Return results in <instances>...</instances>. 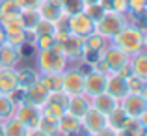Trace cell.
<instances>
[{"label":"cell","instance_id":"1","mask_svg":"<svg viewBox=\"0 0 147 136\" xmlns=\"http://www.w3.org/2000/svg\"><path fill=\"white\" fill-rule=\"evenodd\" d=\"M144 28H138V26H123L119 30V34H115L112 37L115 47L127 52L129 56H134L136 52L144 50V45H145V36H144Z\"/></svg>","mask_w":147,"mask_h":136},{"label":"cell","instance_id":"2","mask_svg":"<svg viewBox=\"0 0 147 136\" xmlns=\"http://www.w3.org/2000/svg\"><path fill=\"white\" fill-rule=\"evenodd\" d=\"M125 24H127L125 15L115 13V11L108 9V11H104V15L99 19L97 22H95L93 32L100 34V36L106 37V39H112V37H114L115 34H119V30H121Z\"/></svg>","mask_w":147,"mask_h":136},{"label":"cell","instance_id":"3","mask_svg":"<svg viewBox=\"0 0 147 136\" xmlns=\"http://www.w3.org/2000/svg\"><path fill=\"white\" fill-rule=\"evenodd\" d=\"M37 65L43 71V75H47V73H63L65 67H67V56L54 52L52 49H45L37 52Z\"/></svg>","mask_w":147,"mask_h":136},{"label":"cell","instance_id":"4","mask_svg":"<svg viewBox=\"0 0 147 136\" xmlns=\"http://www.w3.org/2000/svg\"><path fill=\"white\" fill-rule=\"evenodd\" d=\"M67 99L69 97L63 91H52L49 95L47 103L41 106V116L58 123V119L67 112Z\"/></svg>","mask_w":147,"mask_h":136},{"label":"cell","instance_id":"5","mask_svg":"<svg viewBox=\"0 0 147 136\" xmlns=\"http://www.w3.org/2000/svg\"><path fill=\"white\" fill-rule=\"evenodd\" d=\"M13 114H15V118H17L19 121H22L28 129H37V125H39V121H41V106L24 103V101L15 106Z\"/></svg>","mask_w":147,"mask_h":136},{"label":"cell","instance_id":"6","mask_svg":"<svg viewBox=\"0 0 147 136\" xmlns=\"http://www.w3.org/2000/svg\"><path fill=\"white\" fill-rule=\"evenodd\" d=\"M119 106L125 110V114L129 118H140L144 112H147V99L142 93H127L121 101H119Z\"/></svg>","mask_w":147,"mask_h":136},{"label":"cell","instance_id":"7","mask_svg":"<svg viewBox=\"0 0 147 136\" xmlns=\"http://www.w3.org/2000/svg\"><path fill=\"white\" fill-rule=\"evenodd\" d=\"M95 28V22L88 17L84 11L75 15H69V21H67V30L73 34V36H78V37H88Z\"/></svg>","mask_w":147,"mask_h":136},{"label":"cell","instance_id":"8","mask_svg":"<svg viewBox=\"0 0 147 136\" xmlns=\"http://www.w3.org/2000/svg\"><path fill=\"white\" fill-rule=\"evenodd\" d=\"M106 125H108V118L104 114H100L99 110H95L93 106H90V110L80 118V129H84L90 134H97Z\"/></svg>","mask_w":147,"mask_h":136},{"label":"cell","instance_id":"9","mask_svg":"<svg viewBox=\"0 0 147 136\" xmlns=\"http://www.w3.org/2000/svg\"><path fill=\"white\" fill-rule=\"evenodd\" d=\"M61 91L67 97L84 93V75L76 69L63 71V80H61Z\"/></svg>","mask_w":147,"mask_h":136},{"label":"cell","instance_id":"10","mask_svg":"<svg viewBox=\"0 0 147 136\" xmlns=\"http://www.w3.org/2000/svg\"><path fill=\"white\" fill-rule=\"evenodd\" d=\"M106 78L108 75H100L95 71H90L88 75H84V95L93 97L106 91Z\"/></svg>","mask_w":147,"mask_h":136},{"label":"cell","instance_id":"11","mask_svg":"<svg viewBox=\"0 0 147 136\" xmlns=\"http://www.w3.org/2000/svg\"><path fill=\"white\" fill-rule=\"evenodd\" d=\"M100 56L104 58V62L108 64V67H110L112 73L119 71V69H121L123 65L129 62V54L123 52V50L119 49V47H115V45L106 47V49L102 50V54H100Z\"/></svg>","mask_w":147,"mask_h":136},{"label":"cell","instance_id":"12","mask_svg":"<svg viewBox=\"0 0 147 136\" xmlns=\"http://www.w3.org/2000/svg\"><path fill=\"white\" fill-rule=\"evenodd\" d=\"M50 91L45 88V84L39 80H36V82L32 84V86H28L24 90V103H30V104H36V106H43L45 103H47Z\"/></svg>","mask_w":147,"mask_h":136},{"label":"cell","instance_id":"13","mask_svg":"<svg viewBox=\"0 0 147 136\" xmlns=\"http://www.w3.org/2000/svg\"><path fill=\"white\" fill-rule=\"evenodd\" d=\"M106 91L110 93L112 97H115L117 101H121L123 97L129 93V88H127V78L117 73H110L106 78Z\"/></svg>","mask_w":147,"mask_h":136},{"label":"cell","instance_id":"14","mask_svg":"<svg viewBox=\"0 0 147 136\" xmlns=\"http://www.w3.org/2000/svg\"><path fill=\"white\" fill-rule=\"evenodd\" d=\"M91 106H93L95 110H99L100 114L108 116L110 112H114L115 108L119 106V101L115 99V97H112L108 91H102V93H99V95L91 97Z\"/></svg>","mask_w":147,"mask_h":136},{"label":"cell","instance_id":"15","mask_svg":"<svg viewBox=\"0 0 147 136\" xmlns=\"http://www.w3.org/2000/svg\"><path fill=\"white\" fill-rule=\"evenodd\" d=\"M90 106H91V103H90V99H88V95H84V93L71 95L67 99V112L71 116H75V118H78V119L90 110Z\"/></svg>","mask_w":147,"mask_h":136},{"label":"cell","instance_id":"16","mask_svg":"<svg viewBox=\"0 0 147 136\" xmlns=\"http://www.w3.org/2000/svg\"><path fill=\"white\" fill-rule=\"evenodd\" d=\"M17 88V71L13 67H0V93L7 95Z\"/></svg>","mask_w":147,"mask_h":136},{"label":"cell","instance_id":"17","mask_svg":"<svg viewBox=\"0 0 147 136\" xmlns=\"http://www.w3.org/2000/svg\"><path fill=\"white\" fill-rule=\"evenodd\" d=\"M19 60H21V56H19L17 47L9 43L0 45V67H15Z\"/></svg>","mask_w":147,"mask_h":136},{"label":"cell","instance_id":"18","mask_svg":"<svg viewBox=\"0 0 147 136\" xmlns=\"http://www.w3.org/2000/svg\"><path fill=\"white\" fill-rule=\"evenodd\" d=\"M78 131H80V119L75 118V116H71L69 112H65V114L58 119V133H61L65 136H71V134L78 133Z\"/></svg>","mask_w":147,"mask_h":136},{"label":"cell","instance_id":"19","mask_svg":"<svg viewBox=\"0 0 147 136\" xmlns=\"http://www.w3.org/2000/svg\"><path fill=\"white\" fill-rule=\"evenodd\" d=\"M84 50H86V47H84V37H78V36H73L71 34V37H69L67 43H65V56L73 58V60H80Z\"/></svg>","mask_w":147,"mask_h":136},{"label":"cell","instance_id":"20","mask_svg":"<svg viewBox=\"0 0 147 136\" xmlns=\"http://www.w3.org/2000/svg\"><path fill=\"white\" fill-rule=\"evenodd\" d=\"M4 131H6V136H28V127L22 121H19L17 118H7L6 123H4Z\"/></svg>","mask_w":147,"mask_h":136},{"label":"cell","instance_id":"21","mask_svg":"<svg viewBox=\"0 0 147 136\" xmlns=\"http://www.w3.org/2000/svg\"><path fill=\"white\" fill-rule=\"evenodd\" d=\"M132 75L140 76L142 80H147V54L144 50L136 52L132 56Z\"/></svg>","mask_w":147,"mask_h":136},{"label":"cell","instance_id":"22","mask_svg":"<svg viewBox=\"0 0 147 136\" xmlns=\"http://www.w3.org/2000/svg\"><path fill=\"white\" fill-rule=\"evenodd\" d=\"M37 13H39L41 19L54 22V21H56V19L61 15V7H58V6H54V4L47 2V0H43V2L37 6Z\"/></svg>","mask_w":147,"mask_h":136},{"label":"cell","instance_id":"23","mask_svg":"<svg viewBox=\"0 0 147 136\" xmlns=\"http://www.w3.org/2000/svg\"><path fill=\"white\" fill-rule=\"evenodd\" d=\"M84 47H86V50H95V52L102 54V50L108 47L106 45V37H102L97 32H91L88 37H84Z\"/></svg>","mask_w":147,"mask_h":136},{"label":"cell","instance_id":"24","mask_svg":"<svg viewBox=\"0 0 147 136\" xmlns=\"http://www.w3.org/2000/svg\"><path fill=\"white\" fill-rule=\"evenodd\" d=\"M36 80H39V76H37V73L34 71V69H21V71H17V84L21 90H26L28 86H32Z\"/></svg>","mask_w":147,"mask_h":136},{"label":"cell","instance_id":"25","mask_svg":"<svg viewBox=\"0 0 147 136\" xmlns=\"http://www.w3.org/2000/svg\"><path fill=\"white\" fill-rule=\"evenodd\" d=\"M61 80H63V73H47L41 78V82L52 93V91H61Z\"/></svg>","mask_w":147,"mask_h":136},{"label":"cell","instance_id":"26","mask_svg":"<svg viewBox=\"0 0 147 136\" xmlns=\"http://www.w3.org/2000/svg\"><path fill=\"white\" fill-rule=\"evenodd\" d=\"M39 13L37 9H21V21H22V28L24 30H34L36 24L39 22Z\"/></svg>","mask_w":147,"mask_h":136},{"label":"cell","instance_id":"27","mask_svg":"<svg viewBox=\"0 0 147 136\" xmlns=\"http://www.w3.org/2000/svg\"><path fill=\"white\" fill-rule=\"evenodd\" d=\"M106 118H108V125L114 127V129L117 131V129H123V125H125V121H127V118H129V116L125 114V110H123L121 106H117L114 112H110Z\"/></svg>","mask_w":147,"mask_h":136},{"label":"cell","instance_id":"28","mask_svg":"<svg viewBox=\"0 0 147 136\" xmlns=\"http://www.w3.org/2000/svg\"><path fill=\"white\" fill-rule=\"evenodd\" d=\"M6 32V43L19 47L21 43H24V28H7Z\"/></svg>","mask_w":147,"mask_h":136},{"label":"cell","instance_id":"29","mask_svg":"<svg viewBox=\"0 0 147 136\" xmlns=\"http://www.w3.org/2000/svg\"><path fill=\"white\" fill-rule=\"evenodd\" d=\"M13 112H15V103L7 95H2V93H0V121L11 118Z\"/></svg>","mask_w":147,"mask_h":136},{"label":"cell","instance_id":"30","mask_svg":"<svg viewBox=\"0 0 147 136\" xmlns=\"http://www.w3.org/2000/svg\"><path fill=\"white\" fill-rule=\"evenodd\" d=\"M127 88H129V93H142L144 95L145 93V80H142L136 75H129L127 76Z\"/></svg>","mask_w":147,"mask_h":136},{"label":"cell","instance_id":"31","mask_svg":"<svg viewBox=\"0 0 147 136\" xmlns=\"http://www.w3.org/2000/svg\"><path fill=\"white\" fill-rule=\"evenodd\" d=\"M84 7H86L84 0H63L61 2V11L67 15L80 13V11H84Z\"/></svg>","mask_w":147,"mask_h":136},{"label":"cell","instance_id":"32","mask_svg":"<svg viewBox=\"0 0 147 136\" xmlns=\"http://www.w3.org/2000/svg\"><path fill=\"white\" fill-rule=\"evenodd\" d=\"M104 11H106V9H104L100 4H86V7H84V13H86L93 22H97L99 19L102 17Z\"/></svg>","mask_w":147,"mask_h":136},{"label":"cell","instance_id":"33","mask_svg":"<svg viewBox=\"0 0 147 136\" xmlns=\"http://www.w3.org/2000/svg\"><path fill=\"white\" fill-rule=\"evenodd\" d=\"M37 129H41L43 133H47L49 136H56L58 134V123L41 116V121H39V125H37Z\"/></svg>","mask_w":147,"mask_h":136},{"label":"cell","instance_id":"34","mask_svg":"<svg viewBox=\"0 0 147 136\" xmlns=\"http://www.w3.org/2000/svg\"><path fill=\"white\" fill-rule=\"evenodd\" d=\"M19 11H21V7L15 0H0V17L9 13H19Z\"/></svg>","mask_w":147,"mask_h":136},{"label":"cell","instance_id":"35","mask_svg":"<svg viewBox=\"0 0 147 136\" xmlns=\"http://www.w3.org/2000/svg\"><path fill=\"white\" fill-rule=\"evenodd\" d=\"M91 71H95V73H100V75H110V67H108V64L104 62V58L100 56V58H97V60L91 64Z\"/></svg>","mask_w":147,"mask_h":136},{"label":"cell","instance_id":"36","mask_svg":"<svg viewBox=\"0 0 147 136\" xmlns=\"http://www.w3.org/2000/svg\"><path fill=\"white\" fill-rule=\"evenodd\" d=\"M110 9L115 11V13H121V15L129 13V0H112Z\"/></svg>","mask_w":147,"mask_h":136},{"label":"cell","instance_id":"37","mask_svg":"<svg viewBox=\"0 0 147 136\" xmlns=\"http://www.w3.org/2000/svg\"><path fill=\"white\" fill-rule=\"evenodd\" d=\"M54 43V37L50 36V34H45V36H37L36 37V45L39 50H45V49H50Z\"/></svg>","mask_w":147,"mask_h":136},{"label":"cell","instance_id":"38","mask_svg":"<svg viewBox=\"0 0 147 136\" xmlns=\"http://www.w3.org/2000/svg\"><path fill=\"white\" fill-rule=\"evenodd\" d=\"M147 0H129V11H132L134 15H142L145 11Z\"/></svg>","mask_w":147,"mask_h":136},{"label":"cell","instance_id":"39","mask_svg":"<svg viewBox=\"0 0 147 136\" xmlns=\"http://www.w3.org/2000/svg\"><path fill=\"white\" fill-rule=\"evenodd\" d=\"M15 2L19 4L21 9H37V6H39L43 0H15Z\"/></svg>","mask_w":147,"mask_h":136},{"label":"cell","instance_id":"40","mask_svg":"<svg viewBox=\"0 0 147 136\" xmlns=\"http://www.w3.org/2000/svg\"><path fill=\"white\" fill-rule=\"evenodd\" d=\"M95 136H117V131L114 129V127H110V125H106L104 129H100Z\"/></svg>","mask_w":147,"mask_h":136},{"label":"cell","instance_id":"41","mask_svg":"<svg viewBox=\"0 0 147 136\" xmlns=\"http://www.w3.org/2000/svg\"><path fill=\"white\" fill-rule=\"evenodd\" d=\"M115 73H117V75H121V76H125V78H127L129 75H132V65H130V62H127V64L123 65L119 71H115Z\"/></svg>","mask_w":147,"mask_h":136},{"label":"cell","instance_id":"42","mask_svg":"<svg viewBox=\"0 0 147 136\" xmlns=\"http://www.w3.org/2000/svg\"><path fill=\"white\" fill-rule=\"evenodd\" d=\"M28 136H49V134L43 133L41 129H30V131H28Z\"/></svg>","mask_w":147,"mask_h":136},{"label":"cell","instance_id":"43","mask_svg":"<svg viewBox=\"0 0 147 136\" xmlns=\"http://www.w3.org/2000/svg\"><path fill=\"white\" fill-rule=\"evenodd\" d=\"M2 43H6V32H4L2 24H0V45H2Z\"/></svg>","mask_w":147,"mask_h":136},{"label":"cell","instance_id":"44","mask_svg":"<svg viewBox=\"0 0 147 136\" xmlns=\"http://www.w3.org/2000/svg\"><path fill=\"white\" fill-rule=\"evenodd\" d=\"M47 2L54 4V6H58V7H61V2H63V0H47Z\"/></svg>","mask_w":147,"mask_h":136},{"label":"cell","instance_id":"45","mask_svg":"<svg viewBox=\"0 0 147 136\" xmlns=\"http://www.w3.org/2000/svg\"><path fill=\"white\" fill-rule=\"evenodd\" d=\"M117 136H130L127 131H123V129H117Z\"/></svg>","mask_w":147,"mask_h":136},{"label":"cell","instance_id":"46","mask_svg":"<svg viewBox=\"0 0 147 136\" xmlns=\"http://www.w3.org/2000/svg\"><path fill=\"white\" fill-rule=\"evenodd\" d=\"M0 136H6V131H4V123H0Z\"/></svg>","mask_w":147,"mask_h":136},{"label":"cell","instance_id":"47","mask_svg":"<svg viewBox=\"0 0 147 136\" xmlns=\"http://www.w3.org/2000/svg\"><path fill=\"white\" fill-rule=\"evenodd\" d=\"M99 0H84V4H97Z\"/></svg>","mask_w":147,"mask_h":136},{"label":"cell","instance_id":"48","mask_svg":"<svg viewBox=\"0 0 147 136\" xmlns=\"http://www.w3.org/2000/svg\"><path fill=\"white\" fill-rule=\"evenodd\" d=\"M82 136H95V134H90V133H86V134H82Z\"/></svg>","mask_w":147,"mask_h":136}]
</instances>
